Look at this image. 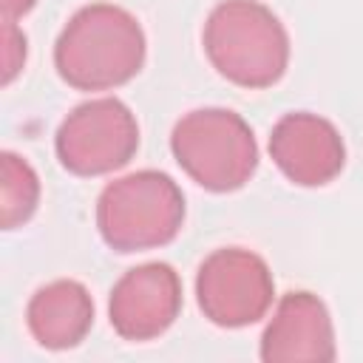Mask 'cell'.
Instances as JSON below:
<instances>
[{"instance_id": "cell-6", "label": "cell", "mask_w": 363, "mask_h": 363, "mask_svg": "<svg viewBox=\"0 0 363 363\" xmlns=\"http://www.w3.org/2000/svg\"><path fill=\"white\" fill-rule=\"evenodd\" d=\"M275 281L261 255L244 247L210 252L196 272V301L204 318L224 329H241L267 315Z\"/></svg>"}, {"instance_id": "cell-5", "label": "cell", "mask_w": 363, "mask_h": 363, "mask_svg": "<svg viewBox=\"0 0 363 363\" xmlns=\"http://www.w3.org/2000/svg\"><path fill=\"white\" fill-rule=\"evenodd\" d=\"M54 150L60 164L74 176L113 173L139 150L136 116L116 96L88 99L60 122Z\"/></svg>"}, {"instance_id": "cell-8", "label": "cell", "mask_w": 363, "mask_h": 363, "mask_svg": "<svg viewBox=\"0 0 363 363\" xmlns=\"http://www.w3.org/2000/svg\"><path fill=\"white\" fill-rule=\"evenodd\" d=\"M269 156L292 184L323 187L340 176L346 145L329 119L309 111H292L275 122L269 133Z\"/></svg>"}, {"instance_id": "cell-11", "label": "cell", "mask_w": 363, "mask_h": 363, "mask_svg": "<svg viewBox=\"0 0 363 363\" xmlns=\"http://www.w3.org/2000/svg\"><path fill=\"white\" fill-rule=\"evenodd\" d=\"M40 204V179L34 167L11 153H0V221L3 230H14L26 224Z\"/></svg>"}, {"instance_id": "cell-12", "label": "cell", "mask_w": 363, "mask_h": 363, "mask_svg": "<svg viewBox=\"0 0 363 363\" xmlns=\"http://www.w3.org/2000/svg\"><path fill=\"white\" fill-rule=\"evenodd\" d=\"M26 62V37L14 20H3V85H9Z\"/></svg>"}, {"instance_id": "cell-7", "label": "cell", "mask_w": 363, "mask_h": 363, "mask_svg": "<svg viewBox=\"0 0 363 363\" xmlns=\"http://www.w3.org/2000/svg\"><path fill=\"white\" fill-rule=\"evenodd\" d=\"M182 312L179 272L164 261H147L128 269L111 289L108 315L122 340H153L164 335Z\"/></svg>"}, {"instance_id": "cell-10", "label": "cell", "mask_w": 363, "mask_h": 363, "mask_svg": "<svg viewBox=\"0 0 363 363\" xmlns=\"http://www.w3.org/2000/svg\"><path fill=\"white\" fill-rule=\"evenodd\" d=\"M26 323L40 346L54 352L74 349L94 326L91 292L71 278L51 281L31 295L26 306Z\"/></svg>"}, {"instance_id": "cell-3", "label": "cell", "mask_w": 363, "mask_h": 363, "mask_svg": "<svg viewBox=\"0 0 363 363\" xmlns=\"http://www.w3.org/2000/svg\"><path fill=\"white\" fill-rule=\"evenodd\" d=\"M184 224V196L162 170H136L96 199V230L116 252H139L170 244Z\"/></svg>"}, {"instance_id": "cell-1", "label": "cell", "mask_w": 363, "mask_h": 363, "mask_svg": "<svg viewBox=\"0 0 363 363\" xmlns=\"http://www.w3.org/2000/svg\"><path fill=\"white\" fill-rule=\"evenodd\" d=\"M145 31L139 20L113 3H91L74 11L54 43V65L77 91H111L130 82L145 65Z\"/></svg>"}, {"instance_id": "cell-9", "label": "cell", "mask_w": 363, "mask_h": 363, "mask_svg": "<svg viewBox=\"0 0 363 363\" xmlns=\"http://www.w3.org/2000/svg\"><path fill=\"white\" fill-rule=\"evenodd\" d=\"M335 326L326 303L306 292H286L272 320L261 335V360L264 363H329L335 360Z\"/></svg>"}, {"instance_id": "cell-13", "label": "cell", "mask_w": 363, "mask_h": 363, "mask_svg": "<svg viewBox=\"0 0 363 363\" xmlns=\"http://www.w3.org/2000/svg\"><path fill=\"white\" fill-rule=\"evenodd\" d=\"M37 0H0V9H3V20H17L23 14H28L34 9Z\"/></svg>"}, {"instance_id": "cell-4", "label": "cell", "mask_w": 363, "mask_h": 363, "mask_svg": "<svg viewBox=\"0 0 363 363\" xmlns=\"http://www.w3.org/2000/svg\"><path fill=\"white\" fill-rule=\"evenodd\" d=\"M170 150L179 167L210 193H233L244 187L258 167L252 128L227 108H199L184 113L170 133Z\"/></svg>"}, {"instance_id": "cell-2", "label": "cell", "mask_w": 363, "mask_h": 363, "mask_svg": "<svg viewBox=\"0 0 363 363\" xmlns=\"http://www.w3.org/2000/svg\"><path fill=\"white\" fill-rule=\"evenodd\" d=\"M210 65L241 88H269L289 65V34L261 0H221L201 31Z\"/></svg>"}]
</instances>
